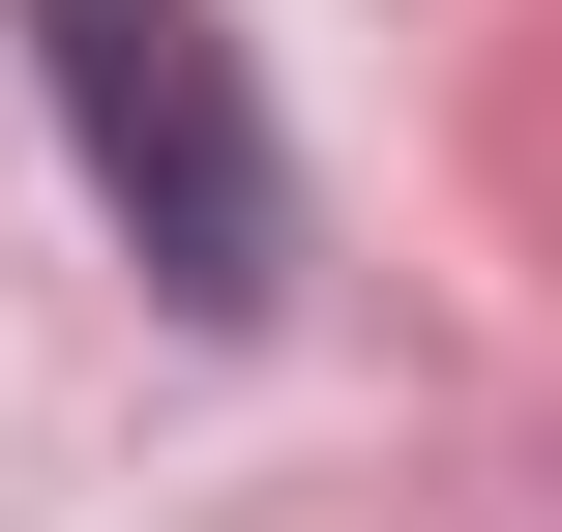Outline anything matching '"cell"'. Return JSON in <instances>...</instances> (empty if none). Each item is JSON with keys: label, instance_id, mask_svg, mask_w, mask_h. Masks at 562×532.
Returning <instances> with one entry per match:
<instances>
[{"label": "cell", "instance_id": "6da1fadb", "mask_svg": "<svg viewBox=\"0 0 562 532\" xmlns=\"http://www.w3.org/2000/svg\"><path fill=\"white\" fill-rule=\"evenodd\" d=\"M30 59H59V148H89V207L148 237V296H178V326H267L296 178H267L237 30H207V0H30Z\"/></svg>", "mask_w": 562, "mask_h": 532}]
</instances>
